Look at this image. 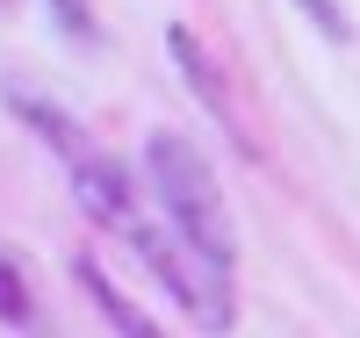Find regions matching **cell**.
Segmentation results:
<instances>
[{
  "instance_id": "ba28073f",
  "label": "cell",
  "mask_w": 360,
  "mask_h": 338,
  "mask_svg": "<svg viewBox=\"0 0 360 338\" xmlns=\"http://www.w3.org/2000/svg\"><path fill=\"white\" fill-rule=\"evenodd\" d=\"M303 8V22L317 29V37H332V44H353V22H346V8L339 0H295Z\"/></svg>"
},
{
  "instance_id": "7a4b0ae2",
  "label": "cell",
  "mask_w": 360,
  "mask_h": 338,
  "mask_svg": "<svg viewBox=\"0 0 360 338\" xmlns=\"http://www.w3.org/2000/svg\"><path fill=\"white\" fill-rule=\"evenodd\" d=\"M123 238H130V252H137V259L166 281V295L195 317V331L224 338V331L238 324V310H231V266H217L209 252H195L188 238H180V245H159L166 230H144V223H130Z\"/></svg>"
},
{
  "instance_id": "3957f363",
  "label": "cell",
  "mask_w": 360,
  "mask_h": 338,
  "mask_svg": "<svg viewBox=\"0 0 360 338\" xmlns=\"http://www.w3.org/2000/svg\"><path fill=\"white\" fill-rule=\"evenodd\" d=\"M65 173H72V202H79L101 230H108V223H115V230H130V223H137V180L115 166L108 151L86 144L79 159H65Z\"/></svg>"
},
{
  "instance_id": "9c48e42d",
  "label": "cell",
  "mask_w": 360,
  "mask_h": 338,
  "mask_svg": "<svg viewBox=\"0 0 360 338\" xmlns=\"http://www.w3.org/2000/svg\"><path fill=\"white\" fill-rule=\"evenodd\" d=\"M51 15L65 22V29H72L79 44H94V22H86V8H79V0H51Z\"/></svg>"
},
{
  "instance_id": "277c9868",
  "label": "cell",
  "mask_w": 360,
  "mask_h": 338,
  "mask_svg": "<svg viewBox=\"0 0 360 338\" xmlns=\"http://www.w3.org/2000/svg\"><path fill=\"white\" fill-rule=\"evenodd\" d=\"M166 51H173V65H180V79H188V94H195V101H202V108H209V115H217L224 130L238 137V151H252V137H245V122H238V108H231V86H224V72H217V58L202 51V37H195L188 22H173V29H166Z\"/></svg>"
},
{
  "instance_id": "5b68a950",
  "label": "cell",
  "mask_w": 360,
  "mask_h": 338,
  "mask_svg": "<svg viewBox=\"0 0 360 338\" xmlns=\"http://www.w3.org/2000/svg\"><path fill=\"white\" fill-rule=\"evenodd\" d=\"M72 273H79V288H86V295H94V310L108 317V331H115V338H166V331H159L152 317H144V310H137V302H130V295H123V288H115V281H108V273L94 266V259H72Z\"/></svg>"
},
{
  "instance_id": "8992f818",
  "label": "cell",
  "mask_w": 360,
  "mask_h": 338,
  "mask_svg": "<svg viewBox=\"0 0 360 338\" xmlns=\"http://www.w3.org/2000/svg\"><path fill=\"white\" fill-rule=\"evenodd\" d=\"M8 108L29 122V137H44L51 151H58V159H79V151H86V130H79V122L65 115V108H51V101H37V94H29V86H8Z\"/></svg>"
},
{
  "instance_id": "52a82bcc",
  "label": "cell",
  "mask_w": 360,
  "mask_h": 338,
  "mask_svg": "<svg viewBox=\"0 0 360 338\" xmlns=\"http://www.w3.org/2000/svg\"><path fill=\"white\" fill-rule=\"evenodd\" d=\"M0 324H15V331L37 324V288H29V273H22L15 252H0Z\"/></svg>"
},
{
  "instance_id": "6da1fadb",
  "label": "cell",
  "mask_w": 360,
  "mask_h": 338,
  "mask_svg": "<svg viewBox=\"0 0 360 338\" xmlns=\"http://www.w3.org/2000/svg\"><path fill=\"white\" fill-rule=\"evenodd\" d=\"M144 180H152V195H159V209H166L173 238H188L195 252H209L217 266L238 259L224 188H217L209 159H202V151L180 137V130H152V137H144Z\"/></svg>"
}]
</instances>
